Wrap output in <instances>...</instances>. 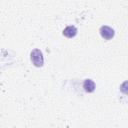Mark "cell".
I'll list each match as a JSON object with an SVG mask.
<instances>
[{
  "label": "cell",
  "instance_id": "obj_3",
  "mask_svg": "<svg viewBox=\"0 0 128 128\" xmlns=\"http://www.w3.org/2000/svg\"><path fill=\"white\" fill-rule=\"evenodd\" d=\"M77 34V29L74 26H67L64 30H63V35L68 37V38H72Z\"/></svg>",
  "mask_w": 128,
  "mask_h": 128
},
{
  "label": "cell",
  "instance_id": "obj_1",
  "mask_svg": "<svg viewBox=\"0 0 128 128\" xmlns=\"http://www.w3.org/2000/svg\"><path fill=\"white\" fill-rule=\"evenodd\" d=\"M31 61L32 63L36 66V67H41L43 66V63H44V59H43V55H42V52L39 50V49H34L31 54Z\"/></svg>",
  "mask_w": 128,
  "mask_h": 128
},
{
  "label": "cell",
  "instance_id": "obj_2",
  "mask_svg": "<svg viewBox=\"0 0 128 128\" xmlns=\"http://www.w3.org/2000/svg\"><path fill=\"white\" fill-rule=\"evenodd\" d=\"M99 32H100V35L102 36V38H104V39H106V40L112 39V38L114 37V34H115L114 30H113L111 27L106 26V25L101 26Z\"/></svg>",
  "mask_w": 128,
  "mask_h": 128
},
{
  "label": "cell",
  "instance_id": "obj_4",
  "mask_svg": "<svg viewBox=\"0 0 128 128\" xmlns=\"http://www.w3.org/2000/svg\"><path fill=\"white\" fill-rule=\"evenodd\" d=\"M83 88L86 92H93L95 90V83L91 79H86L83 83Z\"/></svg>",
  "mask_w": 128,
  "mask_h": 128
}]
</instances>
